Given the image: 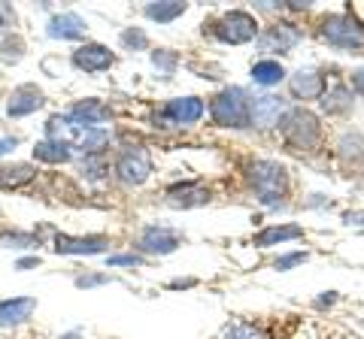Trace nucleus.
I'll return each mask as SVG.
<instances>
[{"mask_svg": "<svg viewBox=\"0 0 364 339\" xmlns=\"http://www.w3.org/2000/svg\"><path fill=\"white\" fill-rule=\"evenodd\" d=\"M246 179L261 206L277 209L289 197V170L277 161H252L246 167Z\"/></svg>", "mask_w": 364, "mask_h": 339, "instance_id": "1", "label": "nucleus"}, {"mask_svg": "<svg viewBox=\"0 0 364 339\" xmlns=\"http://www.w3.org/2000/svg\"><path fill=\"white\" fill-rule=\"evenodd\" d=\"M210 118L215 128H231V130L252 128V97L237 85L222 88V91L210 100Z\"/></svg>", "mask_w": 364, "mask_h": 339, "instance_id": "2", "label": "nucleus"}, {"mask_svg": "<svg viewBox=\"0 0 364 339\" xmlns=\"http://www.w3.org/2000/svg\"><path fill=\"white\" fill-rule=\"evenodd\" d=\"M279 133L291 152H316L322 145V121L306 106L289 109L286 118L279 121Z\"/></svg>", "mask_w": 364, "mask_h": 339, "instance_id": "3", "label": "nucleus"}, {"mask_svg": "<svg viewBox=\"0 0 364 339\" xmlns=\"http://www.w3.org/2000/svg\"><path fill=\"white\" fill-rule=\"evenodd\" d=\"M318 37L340 52H364V25L352 13H331L318 21Z\"/></svg>", "mask_w": 364, "mask_h": 339, "instance_id": "4", "label": "nucleus"}, {"mask_svg": "<svg viewBox=\"0 0 364 339\" xmlns=\"http://www.w3.org/2000/svg\"><path fill=\"white\" fill-rule=\"evenodd\" d=\"M210 33L219 43H225V46H243V43L258 40V21L246 9H231V13H225L213 21Z\"/></svg>", "mask_w": 364, "mask_h": 339, "instance_id": "5", "label": "nucleus"}, {"mask_svg": "<svg viewBox=\"0 0 364 339\" xmlns=\"http://www.w3.org/2000/svg\"><path fill=\"white\" fill-rule=\"evenodd\" d=\"M203 112L207 106L200 97H173L155 116V128H191L203 118Z\"/></svg>", "mask_w": 364, "mask_h": 339, "instance_id": "6", "label": "nucleus"}, {"mask_svg": "<svg viewBox=\"0 0 364 339\" xmlns=\"http://www.w3.org/2000/svg\"><path fill=\"white\" fill-rule=\"evenodd\" d=\"M112 170H116V179L122 185H143L146 179L152 176V157L149 152L143 149V145H128V149H122L116 164H112Z\"/></svg>", "mask_w": 364, "mask_h": 339, "instance_id": "7", "label": "nucleus"}, {"mask_svg": "<svg viewBox=\"0 0 364 339\" xmlns=\"http://www.w3.org/2000/svg\"><path fill=\"white\" fill-rule=\"evenodd\" d=\"M304 40V33L291 25V21H273L270 28L258 30V49L261 52H279V55H289L298 43Z\"/></svg>", "mask_w": 364, "mask_h": 339, "instance_id": "8", "label": "nucleus"}, {"mask_svg": "<svg viewBox=\"0 0 364 339\" xmlns=\"http://www.w3.org/2000/svg\"><path fill=\"white\" fill-rule=\"evenodd\" d=\"M182 245V236L176 230H170L164 228V224H149L143 233H140V240H136V248H140L143 255H173L176 248Z\"/></svg>", "mask_w": 364, "mask_h": 339, "instance_id": "9", "label": "nucleus"}, {"mask_svg": "<svg viewBox=\"0 0 364 339\" xmlns=\"http://www.w3.org/2000/svg\"><path fill=\"white\" fill-rule=\"evenodd\" d=\"M289 91L298 100H322V94L328 91V79L316 67H301L289 76Z\"/></svg>", "mask_w": 364, "mask_h": 339, "instance_id": "10", "label": "nucleus"}, {"mask_svg": "<svg viewBox=\"0 0 364 339\" xmlns=\"http://www.w3.org/2000/svg\"><path fill=\"white\" fill-rule=\"evenodd\" d=\"M210 188L203 182H176L164 191V203L170 209H195V206H207Z\"/></svg>", "mask_w": 364, "mask_h": 339, "instance_id": "11", "label": "nucleus"}, {"mask_svg": "<svg viewBox=\"0 0 364 339\" xmlns=\"http://www.w3.org/2000/svg\"><path fill=\"white\" fill-rule=\"evenodd\" d=\"M112 116L107 104H100V100L88 97V100H76V104L67 109V121L73 124L76 130H91V128H100L107 118Z\"/></svg>", "mask_w": 364, "mask_h": 339, "instance_id": "12", "label": "nucleus"}, {"mask_svg": "<svg viewBox=\"0 0 364 339\" xmlns=\"http://www.w3.org/2000/svg\"><path fill=\"white\" fill-rule=\"evenodd\" d=\"M286 112H289V104L279 94L255 97L252 100V128H258V130L279 128V121L286 118Z\"/></svg>", "mask_w": 364, "mask_h": 339, "instance_id": "13", "label": "nucleus"}, {"mask_svg": "<svg viewBox=\"0 0 364 339\" xmlns=\"http://www.w3.org/2000/svg\"><path fill=\"white\" fill-rule=\"evenodd\" d=\"M70 61L76 70H82V73H104L116 64V55H112L104 43H85V46H79L73 52Z\"/></svg>", "mask_w": 364, "mask_h": 339, "instance_id": "14", "label": "nucleus"}, {"mask_svg": "<svg viewBox=\"0 0 364 339\" xmlns=\"http://www.w3.org/2000/svg\"><path fill=\"white\" fill-rule=\"evenodd\" d=\"M52 248L58 255H100L109 248L107 236H70V233H58L55 236Z\"/></svg>", "mask_w": 364, "mask_h": 339, "instance_id": "15", "label": "nucleus"}, {"mask_svg": "<svg viewBox=\"0 0 364 339\" xmlns=\"http://www.w3.org/2000/svg\"><path fill=\"white\" fill-rule=\"evenodd\" d=\"M43 104H46V94L37 85H18L6 100V116L9 118H25V116H31V112L43 109Z\"/></svg>", "mask_w": 364, "mask_h": 339, "instance_id": "16", "label": "nucleus"}, {"mask_svg": "<svg viewBox=\"0 0 364 339\" xmlns=\"http://www.w3.org/2000/svg\"><path fill=\"white\" fill-rule=\"evenodd\" d=\"M37 312V297H9L0 300V327H18Z\"/></svg>", "mask_w": 364, "mask_h": 339, "instance_id": "17", "label": "nucleus"}, {"mask_svg": "<svg viewBox=\"0 0 364 339\" xmlns=\"http://www.w3.org/2000/svg\"><path fill=\"white\" fill-rule=\"evenodd\" d=\"M85 30H88V25H85L82 16H76V13H61V16H55V18L49 21V30H46V33H49L52 40H82Z\"/></svg>", "mask_w": 364, "mask_h": 339, "instance_id": "18", "label": "nucleus"}, {"mask_svg": "<svg viewBox=\"0 0 364 339\" xmlns=\"http://www.w3.org/2000/svg\"><path fill=\"white\" fill-rule=\"evenodd\" d=\"M304 228L301 224H270V228L258 230L252 236V245L258 248H270V245H282V243H291V240H301Z\"/></svg>", "mask_w": 364, "mask_h": 339, "instance_id": "19", "label": "nucleus"}, {"mask_svg": "<svg viewBox=\"0 0 364 339\" xmlns=\"http://www.w3.org/2000/svg\"><path fill=\"white\" fill-rule=\"evenodd\" d=\"M37 179V167L33 164H0V188L4 191H18Z\"/></svg>", "mask_w": 364, "mask_h": 339, "instance_id": "20", "label": "nucleus"}, {"mask_svg": "<svg viewBox=\"0 0 364 339\" xmlns=\"http://www.w3.org/2000/svg\"><path fill=\"white\" fill-rule=\"evenodd\" d=\"M352 100H355V94H352V88L349 85H343V82H337V85H331L328 91L322 94V112L325 116H346V112L352 109Z\"/></svg>", "mask_w": 364, "mask_h": 339, "instance_id": "21", "label": "nucleus"}, {"mask_svg": "<svg viewBox=\"0 0 364 339\" xmlns=\"http://www.w3.org/2000/svg\"><path fill=\"white\" fill-rule=\"evenodd\" d=\"M33 157L43 164H67L73 157V145L64 140H43L33 145Z\"/></svg>", "mask_w": 364, "mask_h": 339, "instance_id": "22", "label": "nucleus"}, {"mask_svg": "<svg viewBox=\"0 0 364 339\" xmlns=\"http://www.w3.org/2000/svg\"><path fill=\"white\" fill-rule=\"evenodd\" d=\"M109 145V130L107 128H91V130H79V137L73 140V149L82 155H104Z\"/></svg>", "mask_w": 364, "mask_h": 339, "instance_id": "23", "label": "nucleus"}, {"mask_svg": "<svg viewBox=\"0 0 364 339\" xmlns=\"http://www.w3.org/2000/svg\"><path fill=\"white\" fill-rule=\"evenodd\" d=\"M188 4H179V0H158V4H146V18L158 21V25H170V21H176L179 16H186Z\"/></svg>", "mask_w": 364, "mask_h": 339, "instance_id": "24", "label": "nucleus"}, {"mask_svg": "<svg viewBox=\"0 0 364 339\" xmlns=\"http://www.w3.org/2000/svg\"><path fill=\"white\" fill-rule=\"evenodd\" d=\"M282 79H286V67H282L279 61H273V58H261L252 64V82L255 85H279Z\"/></svg>", "mask_w": 364, "mask_h": 339, "instance_id": "25", "label": "nucleus"}, {"mask_svg": "<svg viewBox=\"0 0 364 339\" xmlns=\"http://www.w3.org/2000/svg\"><path fill=\"white\" fill-rule=\"evenodd\" d=\"M79 173H82L88 182H104V179L109 176L107 155H85L82 164H79Z\"/></svg>", "mask_w": 364, "mask_h": 339, "instance_id": "26", "label": "nucleus"}, {"mask_svg": "<svg viewBox=\"0 0 364 339\" xmlns=\"http://www.w3.org/2000/svg\"><path fill=\"white\" fill-rule=\"evenodd\" d=\"M337 155L343 157V161H355V157L364 155V140L358 133H346V137L337 143Z\"/></svg>", "mask_w": 364, "mask_h": 339, "instance_id": "27", "label": "nucleus"}, {"mask_svg": "<svg viewBox=\"0 0 364 339\" xmlns=\"http://www.w3.org/2000/svg\"><path fill=\"white\" fill-rule=\"evenodd\" d=\"M0 245H4V248H37L40 236L37 233H25V230H13V233L0 236Z\"/></svg>", "mask_w": 364, "mask_h": 339, "instance_id": "28", "label": "nucleus"}, {"mask_svg": "<svg viewBox=\"0 0 364 339\" xmlns=\"http://www.w3.org/2000/svg\"><path fill=\"white\" fill-rule=\"evenodd\" d=\"M0 55H4L6 61H18L21 55H25V40H21L18 33H6V37H0Z\"/></svg>", "mask_w": 364, "mask_h": 339, "instance_id": "29", "label": "nucleus"}, {"mask_svg": "<svg viewBox=\"0 0 364 339\" xmlns=\"http://www.w3.org/2000/svg\"><path fill=\"white\" fill-rule=\"evenodd\" d=\"M122 46L128 52H143V49H149V37L140 28H128V30H122Z\"/></svg>", "mask_w": 364, "mask_h": 339, "instance_id": "30", "label": "nucleus"}, {"mask_svg": "<svg viewBox=\"0 0 364 339\" xmlns=\"http://www.w3.org/2000/svg\"><path fill=\"white\" fill-rule=\"evenodd\" d=\"M152 64H155L161 73L173 76L176 67H179V58H176V52H170V49H155V52H152Z\"/></svg>", "mask_w": 364, "mask_h": 339, "instance_id": "31", "label": "nucleus"}, {"mask_svg": "<svg viewBox=\"0 0 364 339\" xmlns=\"http://www.w3.org/2000/svg\"><path fill=\"white\" fill-rule=\"evenodd\" d=\"M222 339H264V333L255 330V327H249V324H234V327H228Z\"/></svg>", "mask_w": 364, "mask_h": 339, "instance_id": "32", "label": "nucleus"}, {"mask_svg": "<svg viewBox=\"0 0 364 339\" xmlns=\"http://www.w3.org/2000/svg\"><path fill=\"white\" fill-rule=\"evenodd\" d=\"M306 252H291V255H279L277 261H273V269H279V273H286V269H291V267H298V264H304L306 261Z\"/></svg>", "mask_w": 364, "mask_h": 339, "instance_id": "33", "label": "nucleus"}, {"mask_svg": "<svg viewBox=\"0 0 364 339\" xmlns=\"http://www.w3.org/2000/svg\"><path fill=\"white\" fill-rule=\"evenodd\" d=\"M107 282H109L107 273H88L76 279V288H97V285H107Z\"/></svg>", "mask_w": 364, "mask_h": 339, "instance_id": "34", "label": "nucleus"}, {"mask_svg": "<svg viewBox=\"0 0 364 339\" xmlns=\"http://www.w3.org/2000/svg\"><path fill=\"white\" fill-rule=\"evenodd\" d=\"M107 264L109 267H140L143 264V255H112Z\"/></svg>", "mask_w": 364, "mask_h": 339, "instance_id": "35", "label": "nucleus"}, {"mask_svg": "<svg viewBox=\"0 0 364 339\" xmlns=\"http://www.w3.org/2000/svg\"><path fill=\"white\" fill-rule=\"evenodd\" d=\"M352 91H358L364 97V67H358V70L352 73Z\"/></svg>", "mask_w": 364, "mask_h": 339, "instance_id": "36", "label": "nucleus"}, {"mask_svg": "<svg viewBox=\"0 0 364 339\" xmlns=\"http://www.w3.org/2000/svg\"><path fill=\"white\" fill-rule=\"evenodd\" d=\"M16 145H18V140H16V137H4V140H0V157H4L6 152H13Z\"/></svg>", "mask_w": 364, "mask_h": 339, "instance_id": "37", "label": "nucleus"}, {"mask_svg": "<svg viewBox=\"0 0 364 339\" xmlns=\"http://www.w3.org/2000/svg\"><path fill=\"white\" fill-rule=\"evenodd\" d=\"M31 267H40V257L33 255V257H21V261L16 264V269H31Z\"/></svg>", "mask_w": 364, "mask_h": 339, "instance_id": "38", "label": "nucleus"}, {"mask_svg": "<svg viewBox=\"0 0 364 339\" xmlns=\"http://www.w3.org/2000/svg\"><path fill=\"white\" fill-rule=\"evenodd\" d=\"M191 285H198V279H173L170 282V288L179 291V288H191Z\"/></svg>", "mask_w": 364, "mask_h": 339, "instance_id": "39", "label": "nucleus"}, {"mask_svg": "<svg viewBox=\"0 0 364 339\" xmlns=\"http://www.w3.org/2000/svg\"><path fill=\"white\" fill-rule=\"evenodd\" d=\"M331 303H337V294H334V291H328L325 297H318V300H316V306L322 309V306H331Z\"/></svg>", "mask_w": 364, "mask_h": 339, "instance_id": "40", "label": "nucleus"}, {"mask_svg": "<svg viewBox=\"0 0 364 339\" xmlns=\"http://www.w3.org/2000/svg\"><path fill=\"white\" fill-rule=\"evenodd\" d=\"M343 221L346 224H364V212H346Z\"/></svg>", "mask_w": 364, "mask_h": 339, "instance_id": "41", "label": "nucleus"}, {"mask_svg": "<svg viewBox=\"0 0 364 339\" xmlns=\"http://www.w3.org/2000/svg\"><path fill=\"white\" fill-rule=\"evenodd\" d=\"M6 18H9V9H6V6H0V30L6 28Z\"/></svg>", "mask_w": 364, "mask_h": 339, "instance_id": "42", "label": "nucleus"}, {"mask_svg": "<svg viewBox=\"0 0 364 339\" xmlns=\"http://www.w3.org/2000/svg\"><path fill=\"white\" fill-rule=\"evenodd\" d=\"M61 339H79V330H73V333H67V336H61Z\"/></svg>", "mask_w": 364, "mask_h": 339, "instance_id": "43", "label": "nucleus"}]
</instances>
